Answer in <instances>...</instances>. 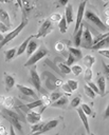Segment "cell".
Instances as JSON below:
<instances>
[{"label": "cell", "instance_id": "1", "mask_svg": "<svg viewBox=\"0 0 109 135\" xmlns=\"http://www.w3.org/2000/svg\"><path fill=\"white\" fill-rule=\"evenodd\" d=\"M0 114L10 122V126H12L15 130H17L20 134H22V127H21V123H20V120H24L18 113L10 110V109H6V108H3L0 112Z\"/></svg>", "mask_w": 109, "mask_h": 135}, {"label": "cell", "instance_id": "2", "mask_svg": "<svg viewBox=\"0 0 109 135\" xmlns=\"http://www.w3.org/2000/svg\"><path fill=\"white\" fill-rule=\"evenodd\" d=\"M28 22H29V20H28V18L23 15V18H22V20H21V23L14 30V31H12V32H10L7 35H5L4 36V38H3V40L0 42V49H2L4 45H6L10 41H12L14 38H16L17 37V35H19V33L24 28V26H26V24H28Z\"/></svg>", "mask_w": 109, "mask_h": 135}, {"label": "cell", "instance_id": "3", "mask_svg": "<svg viewBox=\"0 0 109 135\" xmlns=\"http://www.w3.org/2000/svg\"><path fill=\"white\" fill-rule=\"evenodd\" d=\"M84 18L87 21L93 23V25L97 26L102 32H106V33L108 32V26H106L103 23V21L99 19V17L94 12H92L91 9H85V12H84Z\"/></svg>", "mask_w": 109, "mask_h": 135}, {"label": "cell", "instance_id": "4", "mask_svg": "<svg viewBox=\"0 0 109 135\" xmlns=\"http://www.w3.org/2000/svg\"><path fill=\"white\" fill-rule=\"evenodd\" d=\"M47 55H49V50L44 46V45H41L38 51H36L33 55L30 56L29 60L24 63V66H32V65H35L36 62H38L40 59H42L43 57H46Z\"/></svg>", "mask_w": 109, "mask_h": 135}, {"label": "cell", "instance_id": "5", "mask_svg": "<svg viewBox=\"0 0 109 135\" xmlns=\"http://www.w3.org/2000/svg\"><path fill=\"white\" fill-rule=\"evenodd\" d=\"M30 80H31V83L34 85V88H35L38 92L42 93L43 95L47 94L46 91H44V90L42 89V86H41V81H40V77H39V75H38V72L36 71V65H32V66L30 68Z\"/></svg>", "mask_w": 109, "mask_h": 135}, {"label": "cell", "instance_id": "6", "mask_svg": "<svg viewBox=\"0 0 109 135\" xmlns=\"http://www.w3.org/2000/svg\"><path fill=\"white\" fill-rule=\"evenodd\" d=\"M84 23V22H83ZM92 41H93V38H92V34L89 30L88 26H85L84 25V30H83V35H81V40H80V46L85 47V49H91L92 46Z\"/></svg>", "mask_w": 109, "mask_h": 135}, {"label": "cell", "instance_id": "7", "mask_svg": "<svg viewBox=\"0 0 109 135\" xmlns=\"http://www.w3.org/2000/svg\"><path fill=\"white\" fill-rule=\"evenodd\" d=\"M52 30H53V23H52L49 19H47V20H44V21L42 22L41 26H40L39 30H38V33H37L36 35H34V38H41V37H44V36H47L48 34H50V33L52 32Z\"/></svg>", "mask_w": 109, "mask_h": 135}, {"label": "cell", "instance_id": "8", "mask_svg": "<svg viewBox=\"0 0 109 135\" xmlns=\"http://www.w3.org/2000/svg\"><path fill=\"white\" fill-rule=\"evenodd\" d=\"M86 4L87 2L86 1H83L79 5H78V9H77V15H76V24H75V27H74V32H73V35L78 31V28L80 27V24L83 22V18H84V12H85V7H86Z\"/></svg>", "mask_w": 109, "mask_h": 135}, {"label": "cell", "instance_id": "9", "mask_svg": "<svg viewBox=\"0 0 109 135\" xmlns=\"http://www.w3.org/2000/svg\"><path fill=\"white\" fill-rule=\"evenodd\" d=\"M57 124H58V119H56V118H55V119H51V120L44 122L43 127L41 128V130H40L39 132L34 133V134H31V135H40V134H43V133H46V132H48V131L54 129Z\"/></svg>", "mask_w": 109, "mask_h": 135}, {"label": "cell", "instance_id": "10", "mask_svg": "<svg viewBox=\"0 0 109 135\" xmlns=\"http://www.w3.org/2000/svg\"><path fill=\"white\" fill-rule=\"evenodd\" d=\"M16 86H17V89L21 92V94H23L24 96L32 97V98L35 99V100L38 99V96H37V94L34 92V90H32V89H30V88H26V86H24V85H22V84H16Z\"/></svg>", "mask_w": 109, "mask_h": 135}, {"label": "cell", "instance_id": "11", "mask_svg": "<svg viewBox=\"0 0 109 135\" xmlns=\"http://www.w3.org/2000/svg\"><path fill=\"white\" fill-rule=\"evenodd\" d=\"M65 18H66V21H67V25L71 24L73 22V19H74V13H73V6L72 4H70L68 2V4L66 5V9H65Z\"/></svg>", "mask_w": 109, "mask_h": 135}, {"label": "cell", "instance_id": "12", "mask_svg": "<svg viewBox=\"0 0 109 135\" xmlns=\"http://www.w3.org/2000/svg\"><path fill=\"white\" fill-rule=\"evenodd\" d=\"M25 119L31 124H36V123L40 122V120H41V114L40 113H36L34 111H30L29 114L26 115V118Z\"/></svg>", "mask_w": 109, "mask_h": 135}, {"label": "cell", "instance_id": "13", "mask_svg": "<svg viewBox=\"0 0 109 135\" xmlns=\"http://www.w3.org/2000/svg\"><path fill=\"white\" fill-rule=\"evenodd\" d=\"M3 77H4V85H5V90L6 91H10L11 89H13L14 85H16L15 84V78L12 75H10V74H7L5 72L3 74Z\"/></svg>", "mask_w": 109, "mask_h": 135}, {"label": "cell", "instance_id": "14", "mask_svg": "<svg viewBox=\"0 0 109 135\" xmlns=\"http://www.w3.org/2000/svg\"><path fill=\"white\" fill-rule=\"evenodd\" d=\"M76 112H77V114H78V116H79V118H80V120H81V122H83V124H84V127H85L86 132H87V133H90L88 116H86V115H85V113L81 111V109H80V108H78V109L76 110Z\"/></svg>", "mask_w": 109, "mask_h": 135}, {"label": "cell", "instance_id": "15", "mask_svg": "<svg viewBox=\"0 0 109 135\" xmlns=\"http://www.w3.org/2000/svg\"><path fill=\"white\" fill-rule=\"evenodd\" d=\"M0 21L6 26V27H8L10 28V26H11V18H10V15H8V13L5 11V9H3V8H0Z\"/></svg>", "mask_w": 109, "mask_h": 135}, {"label": "cell", "instance_id": "16", "mask_svg": "<svg viewBox=\"0 0 109 135\" xmlns=\"http://www.w3.org/2000/svg\"><path fill=\"white\" fill-rule=\"evenodd\" d=\"M69 100H68V97L67 96H61L59 99H57L56 101L54 102H51V107H54V108H66L67 104H68Z\"/></svg>", "mask_w": 109, "mask_h": 135}, {"label": "cell", "instance_id": "17", "mask_svg": "<svg viewBox=\"0 0 109 135\" xmlns=\"http://www.w3.org/2000/svg\"><path fill=\"white\" fill-rule=\"evenodd\" d=\"M96 86L98 89V92L101 95H105V90H106V79L104 76H99L96 80Z\"/></svg>", "mask_w": 109, "mask_h": 135}, {"label": "cell", "instance_id": "18", "mask_svg": "<svg viewBox=\"0 0 109 135\" xmlns=\"http://www.w3.org/2000/svg\"><path fill=\"white\" fill-rule=\"evenodd\" d=\"M83 30H84V23L81 22L80 24V27L78 28V31L74 34V37H73V41H74V44L76 46V49L78 46H80V40H81V35H83Z\"/></svg>", "mask_w": 109, "mask_h": 135}, {"label": "cell", "instance_id": "19", "mask_svg": "<svg viewBox=\"0 0 109 135\" xmlns=\"http://www.w3.org/2000/svg\"><path fill=\"white\" fill-rule=\"evenodd\" d=\"M33 39H34V38H33ZM33 39L30 40V42L28 43L26 50H25V52H26V54H28L29 57H30L31 55H33V54L36 52V49L38 47V43H37L35 40H33Z\"/></svg>", "mask_w": 109, "mask_h": 135}, {"label": "cell", "instance_id": "20", "mask_svg": "<svg viewBox=\"0 0 109 135\" xmlns=\"http://www.w3.org/2000/svg\"><path fill=\"white\" fill-rule=\"evenodd\" d=\"M34 38V35H31L30 37H28L20 45H19V47L17 49V53H16V56H20L22 53H24L25 52V50H26V46H28V43L30 42V40L31 39H33Z\"/></svg>", "mask_w": 109, "mask_h": 135}, {"label": "cell", "instance_id": "21", "mask_svg": "<svg viewBox=\"0 0 109 135\" xmlns=\"http://www.w3.org/2000/svg\"><path fill=\"white\" fill-rule=\"evenodd\" d=\"M41 105H43V102H42V100H41V98L40 99H37V100H35V101H32V102H30V103H26V104H24V105H21L22 108H25V109H28V110H32V109H35V108H38V107H41Z\"/></svg>", "mask_w": 109, "mask_h": 135}, {"label": "cell", "instance_id": "22", "mask_svg": "<svg viewBox=\"0 0 109 135\" xmlns=\"http://www.w3.org/2000/svg\"><path fill=\"white\" fill-rule=\"evenodd\" d=\"M108 42H109V36L108 37H106V38H104V39H102L101 41H98L97 43H95V44H93L92 46H91V50H99V49H102V47H104V46H108Z\"/></svg>", "mask_w": 109, "mask_h": 135}, {"label": "cell", "instance_id": "23", "mask_svg": "<svg viewBox=\"0 0 109 135\" xmlns=\"http://www.w3.org/2000/svg\"><path fill=\"white\" fill-rule=\"evenodd\" d=\"M16 53H17V49H16V47L6 50V51L4 52V58H5V61L8 62L10 60H12V59L16 56Z\"/></svg>", "mask_w": 109, "mask_h": 135}, {"label": "cell", "instance_id": "24", "mask_svg": "<svg viewBox=\"0 0 109 135\" xmlns=\"http://www.w3.org/2000/svg\"><path fill=\"white\" fill-rule=\"evenodd\" d=\"M83 61H84V64L86 65L87 69H91V66L94 64L95 62V58L92 56V55H86L84 58H83Z\"/></svg>", "mask_w": 109, "mask_h": 135}, {"label": "cell", "instance_id": "25", "mask_svg": "<svg viewBox=\"0 0 109 135\" xmlns=\"http://www.w3.org/2000/svg\"><path fill=\"white\" fill-rule=\"evenodd\" d=\"M68 50H69L70 54L75 58V61H76V60H79V59L83 57L80 50H78V49H76V47H71V46H69Z\"/></svg>", "mask_w": 109, "mask_h": 135}, {"label": "cell", "instance_id": "26", "mask_svg": "<svg viewBox=\"0 0 109 135\" xmlns=\"http://www.w3.org/2000/svg\"><path fill=\"white\" fill-rule=\"evenodd\" d=\"M58 27H59V32H60L61 34H65V33L67 32L68 25H67V21H66L65 16H62L61 19L59 20V22H58Z\"/></svg>", "mask_w": 109, "mask_h": 135}, {"label": "cell", "instance_id": "27", "mask_svg": "<svg viewBox=\"0 0 109 135\" xmlns=\"http://www.w3.org/2000/svg\"><path fill=\"white\" fill-rule=\"evenodd\" d=\"M92 77H93V72H92V70H91V69H86L85 74H84V79H85V81H86V82H90L91 79H92Z\"/></svg>", "mask_w": 109, "mask_h": 135}, {"label": "cell", "instance_id": "28", "mask_svg": "<svg viewBox=\"0 0 109 135\" xmlns=\"http://www.w3.org/2000/svg\"><path fill=\"white\" fill-rule=\"evenodd\" d=\"M70 70H71V72H72L75 76L80 75L81 72H83V68H81L80 65H78V64H74V65H72V68H71Z\"/></svg>", "mask_w": 109, "mask_h": 135}, {"label": "cell", "instance_id": "29", "mask_svg": "<svg viewBox=\"0 0 109 135\" xmlns=\"http://www.w3.org/2000/svg\"><path fill=\"white\" fill-rule=\"evenodd\" d=\"M67 84L69 85V88L71 89L72 92H73V91H76L77 88H78V82H77L76 80H74V79H69V80L67 81Z\"/></svg>", "mask_w": 109, "mask_h": 135}, {"label": "cell", "instance_id": "30", "mask_svg": "<svg viewBox=\"0 0 109 135\" xmlns=\"http://www.w3.org/2000/svg\"><path fill=\"white\" fill-rule=\"evenodd\" d=\"M84 90H85V93H86V95H87L88 97H90V98H92V99H94V98L96 97V94H95L87 84L84 86Z\"/></svg>", "mask_w": 109, "mask_h": 135}, {"label": "cell", "instance_id": "31", "mask_svg": "<svg viewBox=\"0 0 109 135\" xmlns=\"http://www.w3.org/2000/svg\"><path fill=\"white\" fill-rule=\"evenodd\" d=\"M80 102H81V97L78 95V96H75V97L72 99V101L70 102V105H71L72 108H76V107H78V105L80 104Z\"/></svg>", "mask_w": 109, "mask_h": 135}, {"label": "cell", "instance_id": "32", "mask_svg": "<svg viewBox=\"0 0 109 135\" xmlns=\"http://www.w3.org/2000/svg\"><path fill=\"white\" fill-rule=\"evenodd\" d=\"M80 109H81V111L85 113V115H86V116H91V115H92V110H91V108H90L88 104L83 103Z\"/></svg>", "mask_w": 109, "mask_h": 135}, {"label": "cell", "instance_id": "33", "mask_svg": "<svg viewBox=\"0 0 109 135\" xmlns=\"http://www.w3.org/2000/svg\"><path fill=\"white\" fill-rule=\"evenodd\" d=\"M43 124H44V122H38V123H36V124H33L32 128H31V131H32L31 134H34V133L39 132V131L41 130V128L43 127Z\"/></svg>", "mask_w": 109, "mask_h": 135}, {"label": "cell", "instance_id": "34", "mask_svg": "<svg viewBox=\"0 0 109 135\" xmlns=\"http://www.w3.org/2000/svg\"><path fill=\"white\" fill-rule=\"evenodd\" d=\"M61 15L59 14V13H55V14H52L51 16H50V18H49V20L53 23V22H59V20L61 19Z\"/></svg>", "mask_w": 109, "mask_h": 135}, {"label": "cell", "instance_id": "35", "mask_svg": "<svg viewBox=\"0 0 109 135\" xmlns=\"http://www.w3.org/2000/svg\"><path fill=\"white\" fill-rule=\"evenodd\" d=\"M65 49H66V44H65L62 41H58V42L55 44V50H56V52H58V53H62V52L65 51Z\"/></svg>", "mask_w": 109, "mask_h": 135}, {"label": "cell", "instance_id": "36", "mask_svg": "<svg viewBox=\"0 0 109 135\" xmlns=\"http://www.w3.org/2000/svg\"><path fill=\"white\" fill-rule=\"evenodd\" d=\"M62 96V94L61 93H59V92H53V93H51V95H50V100H51V102L53 101H56L57 99H59L60 97Z\"/></svg>", "mask_w": 109, "mask_h": 135}, {"label": "cell", "instance_id": "37", "mask_svg": "<svg viewBox=\"0 0 109 135\" xmlns=\"http://www.w3.org/2000/svg\"><path fill=\"white\" fill-rule=\"evenodd\" d=\"M57 65H58V68L60 69V71H61L62 73H65V74H69V73H71L70 68H69V66H67L66 64H63V63H60V62H59Z\"/></svg>", "mask_w": 109, "mask_h": 135}, {"label": "cell", "instance_id": "38", "mask_svg": "<svg viewBox=\"0 0 109 135\" xmlns=\"http://www.w3.org/2000/svg\"><path fill=\"white\" fill-rule=\"evenodd\" d=\"M13 104H14V99H13V97H6V98H5V101H4L5 108H6V109H10L11 107H13Z\"/></svg>", "mask_w": 109, "mask_h": 135}, {"label": "cell", "instance_id": "39", "mask_svg": "<svg viewBox=\"0 0 109 135\" xmlns=\"http://www.w3.org/2000/svg\"><path fill=\"white\" fill-rule=\"evenodd\" d=\"M87 85L95 93V94H99V92H98V89H97V86H96V84L95 83H93L92 81H90V82H87Z\"/></svg>", "mask_w": 109, "mask_h": 135}, {"label": "cell", "instance_id": "40", "mask_svg": "<svg viewBox=\"0 0 109 135\" xmlns=\"http://www.w3.org/2000/svg\"><path fill=\"white\" fill-rule=\"evenodd\" d=\"M61 89H62V91H63V92H66L67 96H70V95H71L72 91H71V89L69 88V85H68L67 83H62V85H61Z\"/></svg>", "mask_w": 109, "mask_h": 135}, {"label": "cell", "instance_id": "41", "mask_svg": "<svg viewBox=\"0 0 109 135\" xmlns=\"http://www.w3.org/2000/svg\"><path fill=\"white\" fill-rule=\"evenodd\" d=\"M74 62H75V58H74V57L69 53V56H68V60H67V64H66V65H67V66L72 65Z\"/></svg>", "mask_w": 109, "mask_h": 135}, {"label": "cell", "instance_id": "42", "mask_svg": "<svg viewBox=\"0 0 109 135\" xmlns=\"http://www.w3.org/2000/svg\"><path fill=\"white\" fill-rule=\"evenodd\" d=\"M97 52H98L101 55L105 56L106 58H109V51H108V49H107V50H98Z\"/></svg>", "mask_w": 109, "mask_h": 135}, {"label": "cell", "instance_id": "43", "mask_svg": "<svg viewBox=\"0 0 109 135\" xmlns=\"http://www.w3.org/2000/svg\"><path fill=\"white\" fill-rule=\"evenodd\" d=\"M8 31V27H6L1 21H0V32L1 33H5V32H7Z\"/></svg>", "mask_w": 109, "mask_h": 135}, {"label": "cell", "instance_id": "44", "mask_svg": "<svg viewBox=\"0 0 109 135\" xmlns=\"http://www.w3.org/2000/svg\"><path fill=\"white\" fill-rule=\"evenodd\" d=\"M0 135H7L6 129L3 126H0Z\"/></svg>", "mask_w": 109, "mask_h": 135}, {"label": "cell", "instance_id": "45", "mask_svg": "<svg viewBox=\"0 0 109 135\" xmlns=\"http://www.w3.org/2000/svg\"><path fill=\"white\" fill-rule=\"evenodd\" d=\"M8 135H16V133H15V129L12 127V126H10V134Z\"/></svg>", "mask_w": 109, "mask_h": 135}, {"label": "cell", "instance_id": "46", "mask_svg": "<svg viewBox=\"0 0 109 135\" xmlns=\"http://www.w3.org/2000/svg\"><path fill=\"white\" fill-rule=\"evenodd\" d=\"M55 85H56V86H60V85H62V81H61L60 79H57V80L55 81Z\"/></svg>", "mask_w": 109, "mask_h": 135}, {"label": "cell", "instance_id": "47", "mask_svg": "<svg viewBox=\"0 0 109 135\" xmlns=\"http://www.w3.org/2000/svg\"><path fill=\"white\" fill-rule=\"evenodd\" d=\"M4 101H5V97L2 96V95H0V103L1 104H4Z\"/></svg>", "mask_w": 109, "mask_h": 135}, {"label": "cell", "instance_id": "48", "mask_svg": "<svg viewBox=\"0 0 109 135\" xmlns=\"http://www.w3.org/2000/svg\"><path fill=\"white\" fill-rule=\"evenodd\" d=\"M59 3H60L61 5H67V4H68V0H60Z\"/></svg>", "mask_w": 109, "mask_h": 135}, {"label": "cell", "instance_id": "49", "mask_svg": "<svg viewBox=\"0 0 109 135\" xmlns=\"http://www.w3.org/2000/svg\"><path fill=\"white\" fill-rule=\"evenodd\" d=\"M108 110H109V107H107V109H106V115H105V118L108 117Z\"/></svg>", "mask_w": 109, "mask_h": 135}, {"label": "cell", "instance_id": "50", "mask_svg": "<svg viewBox=\"0 0 109 135\" xmlns=\"http://www.w3.org/2000/svg\"><path fill=\"white\" fill-rule=\"evenodd\" d=\"M3 38H4V36H3V35H2L1 33H0V42H1L2 40H3Z\"/></svg>", "mask_w": 109, "mask_h": 135}, {"label": "cell", "instance_id": "51", "mask_svg": "<svg viewBox=\"0 0 109 135\" xmlns=\"http://www.w3.org/2000/svg\"><path fill=\"white\" fill-rule=\"evenodd\" d=\"M80 135H85V134H84V133H80Z\"/></svg>", "mask_w": 109, "mask_h": 135}, {"label": "cell", "instance_id": "52", "mask_svg": "<svg viewBox=\"0 0 109 135\" xmlns=\"http://www.w3.org/2000/svg\"><path fill=\"white\" fill-rule=\"evenodd\" d=\"M90 135H94V134H93V133H90Z\"/></svg>", "mask_w": 109, "mask_h": 135}]
</instances>
